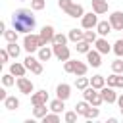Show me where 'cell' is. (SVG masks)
<instances>
[{
	"instance_id": "obj_33",
	"label": "cell",
	"mask_w": 123,
	"mask_h": 123,
	"mask_svg": "<svg viewBox=\"0 0 123 123\" xmlns=\"http://www.w3.org/2000/svg\"><path fill=\"white\" fill-rule=\"evenodd\" d=\"M88 50H90V42H88V40H81V42H77V52L86 54Z\"/></svg>"
},
{
	"instance_id": "obj_24",
	"label": "cell",
	"mask_w": 123,
	"mask_h": 123,
	"mask_svg": "<svg viewBox=\"0 0 123 123\" xmlns=\"http://www.w3.org/2000/svg\"><path fill=\"white\" fill-rule=\"evenodd\" d=\"M48 110H50V108H46V104H42V106H33V115H35L37 119H42V117L48 113Z\"/></svg>"
},
{
	"instance_id": "obj_23",
	"label": "cell",
	"mask_w": 123,
	"mask_h": 123,
	"mask_svg": "<svg viewBox=\"0 0 123 123\" xmlns=\"http://www.w3.org/2000/svg\"><path fill=\"white\" fill-rule=\"evenodd\" d=\"M63 102H65V100H62V98H58V96H56V100H52L48 108H50L52 111L60 113V111H63V108H65V106H63Z\"/></svg>"
},
{
	"instance_id": "obj_20",
	"label": "cell",
	"mask_w": 123,
	"mask_h": 123,
	"mask_svg": "<svg viewBox=\"0 0 123 123\" xmlns=\"http://www.w3.org/2000/svg\"><path fill=\"white\" fill-rule=\"evenodd\" d=\"M69 40L71 42H81V40H85V31H81V29H69Z\"/></svg>"
},
{
	"instance_id": "obj_40",
	"label": "cell",
	"mask_w": 123,
	"mask_h": 123,
	"mask_svg": "<svg viewBox=\"0 0 123 123\" xmlns=\"http://www.w3.org/2000/svg\"><path fill=\"white\" fill-rule=\"evenodd\" d=\"M77 115H79L77 111H65V115H63V119H65L67 123H75V121H77Z\"/></svg>"
},
{
	"instance_id": "obj_36",
	"label": "cell",
	"mask_w": 123,
	"mask_h": 123,
	"mask_svg": "<svg viewBox=\"0 0 123 123\" xmlns=\"http://www.w3.org/2000/svg\"><path fill=\"white\" fill-rule=\"evenodd\" d=\"M4 38H6L8 42H17V31H15V29H13V31H8V29H6Z\"/></svg>"
},
{
	"instance_id": "obj_25",
	"label": "cell",
	"mask_w": 123,
	"mask_h": 123,
	"mask_svg": "<svg viewBox=\"0 0 123 123\" xmlns=\"http://www.w3.org/2000/svg\"><path fill=\"white\" fill-rule=\"evenodd\" d=\"M90 85L100 90L102 86H106V77H104V75H94V77L90 79Z\"/></svg>"
},
{
	"instance_id": "obj_47",
	"label": "cell",
	"mask_w": 123,
	"mask_h": 123,
	"mask_svg": "<svg viewBox=\"0 0 123 123\" xmlns=\"http://www.w3.org/2000/svg\"><path fill=\"white\" fill-rule=\"evenodd\" d=\"M19 2H25V0H19Z\"/></svg>"
},
{
	"instance_id": "obj_4",
	"label": "cell",
	"mask_w": 123,
	"mask_h": 123,
	"mask_svg": "<svg viewBox=\"0 0 123 123\" xmlns=\"http://www.w3.org/2000/svg\"><path fill=\"white\" fill-rule=\"evenodd\" d=\"M83 96H85V100H88V102H90V106H102V102H104V98H102L100 90H98V88H94L92 85H90V86H86V88L83 90Z\"/></svg>"
},
{
	"instance_id": "obj_27",
	"label": "cell",
	"mask_w": 123,
	"mask_h": 123,
	"mask_svg": "<svg viewBox=\"0 0 123 123\" xmlns=\"http://www.w3.org/2000/svg\"><path fill=\"white\" fill-rule=\"evenodd\" d=\"M4 108H6V110H17V108H19V100H17L15 96H8V98L4 100Z\"/></svg>"
},
{
	"instance_id": "obj_30",
	"label": "cell",
	"mask_w": 123,
	"mask_h": 123,
	"mask_svg": "<svg viewBox=\"0 0 123 123\" xmlns=\"http://www.w3.org/2000/svg\"><path fill=\"white\" fill-rule=\"evenodd\" d=\"M98 38V31H92V29H86L85 31V40H88L90 44H94Z\"/></svg>"
},
{
	"instance_id": "obj_38",
	"label": "cell",
	"mask_w": 123,
	"mask_h": 123,
	"mask_svg": "<svg viewBox=\"0 0 123 123\" xmlns=\"http://www.w3.org/2000/svg\"><path fill=\"white\" fill-rule=\"evenodd\" d=\"M113 52L117 54V58H123V38L115 40V44H113Z\"/></svg>"
},
{
	"instance_id": "obj_32",
	"label": "cell",
	"mask_w": 123,
	"mask_h": 123,
	"mask_svg": "<svg viewBox=\"0 0 123 123\" xmlns=\"http://www.w3.org/2000/svg\"><path fill=\"white\" fill-rule=\"evenodd\" d=\"M98 115H100V110H98V106H90V108H88V111L85 113V117H86V119H96Z\"/></svg>"
},
{
	"instance_id": "obj_46",
	"label": "cell",
	"mask_w": 123,
	"mask_h": 123,
	"mask_svg": "<svg viewBox=\"0 0 123 123\" xmlns=\"http://www.w3.org/2000/svg\"><path fill=\"white\" fill-rule=\"evenodd\" d=\"M119 110H121V115H123V108H119Z\"/></svg>"
},
{
	"instance_id": "obj_2",
	"label": "cell",
	"mask_w": 123,
	"mask_h": 123,
	"mask_svg": "<svg viewBox=\"0 0 123 123\" xmlns=\"http://www.w3.org/2000/svg\"><path fill=\"white\" fill-rule=\"evenodd\" d=\"M63 69H65V73H73V75L79 77V75H86L88 65L83 63V62H79V60H67L63 63Z\"/></svg>"
},
{
	"instance_id": "obj_3",
	"label": "cell",
	"mask_w": 123,
	"mask_h": 123,
	"mask_svg": "<svg viewBox=\"0 0 123 123\" xmlns=\"http://www.w3.org/2000/svg\"><path fill=\"white\" fill-rule=\"evenodd\" d=\"M40 46H42V42H40V35H33V33H27V35H25V38H23V48H25L29 54L37 52Z\"/></svg>"
},
{
	"instance_id": "obj_21",
	"label": "cell",
	"mask_w": 123,
	"mask_h": 123,
	"mask_svg": "<svg viewBox=\"0 0 123 123\" xmlns=\"http://www.w3.org/2000/svg\"><path fill=\"white\" fill-rule=\"evenodd\" d=\"M52 56H54V50H52L50 46H40V48H38V60H40V62H48Z\"/></svg>"
},
{
	"instance_id": "obj_11",
	"label": "cell",
	"mask_w": 123,
	"mask_h": 123,
	"mask_svg": "<svg viewBox=\"0 0 123 123\" xmlns=\"http://www.w3.org/2000/svg\"><path fill=\"white\" fill-rule=\"evenodd\" d=\"M63 12H65L69 17H83V15H85L83 6H81V4H75V2H71V4H69L65 10H63Z\"/></svg>"
},
{
	"instance_id": "obj_48",
	"label": "cell",
	"mask_w": 123,
	"mask_h": 123,
	"mask_svg": "<svg viewBox=\"0 0 123 123\" xmlns=\"http://www.w3.org/2000/svg\"><path fill=\"white\" fill-rule=\"evenodd\" d=\"M121 33H123V31H121Z\"/></svg>"
},
{
	"instance_id": "obj_31",
	"label": "cell",
	"mask_w": 123,
	"mask_h": 123,
	"mask_svg": "<svg viewBox=\"0 0 123 123\" xmlns=\"http://www.w3.org/2000/svg\"><path fill=\"white\" fill-rule=\"evenodd\" d=\"M42 123H60V115H58L56 111H52V113H46V115L42 117Z\"/></svg>"
},
{
	"instance_id": "obj_22",
	"label": "cell",
	"mask_w": 123,
	"mask_h": 123,
	"mask_svg": "<svg viewBox=\"0 0 123 123\" xmlns=\"http://www.w3.org/2000/svg\"><path fill=\"white\" fill-rule=\"evenodd\" d=\"M25 71H27V67H25V63H12L10 65V73L12 75H15V77H23L25 75Z\"/></svg>"
},
{
	"instance_id": "obj_15",
	"label": "cell",
	"mask_w": 123,
	"mask_h": 123,
	"mask_svg": "<svg viewBox=\"0 0 123 123\" xmlns=\"http://www.w3.org/2000/svg\"><path fill=\"white\" fill-rule=\"evenodd\" d=\"M56 96L62 98V100H67V98L71 96V86H69L67 83H60V85L56 86Z\"/></svg>"
},
{
	"instance_id": "obj_39",
	"label": "cell",
	"mask_w": 123,
	"mask_h": 123,
	"mask_svg": "<svg viewBox=\"0 0 123 123\" xmlns=\"http://www.w3.org/2000/svg\"><path fill=\"white\" fill-rule=\"evenodd\" d=\"M13 83H15V79H13V75H12V73L2 75V85H4V86H12Z\"/></svg>"
},
{
	"instance_id": "obj_9",
	"label": "cell",
	"mask_w": 123,
	"mask_h": 123,
	"mask_svg": "<svg viewBox=\"0 0 123 123\" xmlns=\"http://www.w3.org/2000/svg\"><path fill=\"white\" fill-rule=\"evenodd\" d=\"M17 88H19V92H23V94H31V92L35 90V85H33L31 79H27V77L23 75V77H17Z\"/></svg>"
},
{
	"instance_id": "obj_45",
	"label": "cell",
	"mask_w": 123,
	"mask_h": 123,
	"mask_svg": "<svg viewBox=\"0 0 123 123\" xmlns=\"http://www.w3.org/2000/svg\"><path fill=\"white\" fill-rule=\"evenodd\" d=\"M0 33H2V35L6 33V23H0Z\"/></svg>"
},
{
	"instance_id": "obj_6",
	"label": "cell",
	"mask_w": 123,
	"mask_h": 123,
	"mask_svg": "<svg viewBox=\"0 0 123 123\" xmlns=\"http://www.w3.org/2000/svg\"><path fill=\"white\" fill-rule=\"evenodd\" d=\"M81 23H83V29H96L98 25V13L96 12H88L81 17Z\"/></svg>"
},
{
	"instance_id": "obj_42",
	"label": "cell",
	"mask_w": 123,
	"mask_h": 123,
	"mask_svg": "<svg viewBox=\"0 0 123 123\" xmlns=\"http://www.w3.org/2000/svg\"><path fill=\"white\" fill-rule=\"evenodd\" d=\"M69 4H71V0H58V6H60L62 10H65Z\"/></svg>"
},
{
	"instance_id": "obj_14",
	"label": "cell",
	"mask_w": 123,
	"mask_h": 123,
	"mask_svg": "<svg viewBox=\"0 0 123 123\" xmlns=\"http://www.w3.org/2000/svg\"><path fill=\"white\" fill-rule=\"evenodd\" d=\"M110 23L113 31H123V12H113L110 15Z\"/></svg>"
},
{
	"instance_id": "obj_41",
	"label": "cell",
	"mask_w": 123,
	"mask_h": 123,
	"mask_svg": "<svg viewBox=\"0 0 123 123\" xmlns=\"http://www.w3.org/2000/svg\"><path fill=\"white\" fill-rule=\"evenodd\" d=\"M10 58H12V56H10V52H8L6 48H4V50H0V63H6Z\"/></svg>"
},
{
	"instance_id": "obj_19",
	"label": "cell",
	"mask_w": 123,
	"mask_h": 123,
	"mask_svg": "<svg viewBox=\"0 0 123 123\" xmlns=\"http://www.w3.org/2000/svg\"><path fill=\"white\" fill-rule=\"evenodd\" d=\"M106 83L110 85V86H119V88H123V75L121 73H111L108 79H106Z\"/></svg>"
},
{
	"instance_id": "obj_13",
	"label": "cell",
	"mask_w": 123,
	"mask_h": 123,
	"mask_svg": "<svg viewBox=\"0 0 123 123\" xmlns=\"http://www.w3.org/2000/svg\"><path fill=\"white\" fill-rule=\"evenodd\" d=\"M48 102V92L46 90H38V92H33L31 94V104L33 106H42Z\"/></svg>"
},
{
	"instance_id": "obj_16",
	"label": "cell",
	"mask_w": 123,
	"mask_h": 123,
	"mask_svg": "<svg viewBox=\"0 0 123 123\" xmlns=\"http://www.w3.org/2000/svg\"><path fill=\"white\" fill-rule=\"evenodd\" d=\"M96 31H98V35H100V37H108V35L113 31V27H111L110 19H108V21H98V25H96Z\"/></svg>"
},
{
	"instance_id": "obj_34",
	"label": "cell",
	"mask_w": 123,
	"mask_h": 123,
	"mask_svg": "<svg viewBox=\"0 0 123 123\" xmlns=\"http://www.w3.org/2000/svg\"><path fill=\"white\" fill-rule=\"evenodd\" d=\"M111 71L113 73H123V60L117 58L115 62H111Z\"/></svg>"
},
{
	"instance_id": "obj_12",
	"label": "cell",
	"mask_w": 123,
	"mask_h": 123,
	"mask_svg": "<svg viewBox=\"0 0 123 123\" xmlns=\"http://www.w3.org/2000/svg\"><path fill=\"white\" fill-rule=\"evenodd\" d=\"M86 62H88V65H92V67H100V63H102V54H100L98 50H88V52H86Z\"/></svg>"
},
{
	"instance_id": "obj_10",
	"label": "cell",
	"mask_w": 123,
	"mask_h": 123,
	"mask_svg": "<svg viewBox=\"0 0 123 123\" xmlns=\"http://www.w3.org/2000/svg\"><path fill=\"white\" fill-rule=\"evenodd\" d=\"M100 94H102V98H104V102H108V104H113V102H117V94H115V90H113V86H102L100 88Z\"/></svg>"
},
{
	"instance_id": "obj_18",
	"label": "cell",
	"mask_w": 123,
	"mask_h": 123,
	"mask_svg": "<svg viewBox=\"0 0 123 123\" xmlns=\"http://www.w3.org/2000/svg\"><path fill=\"white\" fill-rule=\"evenodd\" d=\"M92 2V12H96L98 15L108 12V0H90Z\"/></svg>"
},
{
	"instance_id": "obj_17",
	"label": "cell",
	"mask_w": 123,
	"mask_h": 123,
	"mask_svg": "<svg viewBox=\"0 0 123 123\" xmlns=\"http://www.w3.org/2000/svg\"><path fill=\"white\" fill-rule=\"evenodd\" d=\"M94 46H96V50L100 52V54H110V50H111V46H110V42L104 38V37H100V38H96V42H94Z\"/></svg>"
},
{
	"instance_id": "obj_5",
	"label": "cell",
	"mask_w": 123,
	"mask_h": 123,
	"mask_svg": "<svg viewBox=\"0 0 123 123\" xmlns=\"http://www.w3.org/2000/svg\"><path fill=\"white\" fill-rule=\"evenodd\" d=\"M23 62H25V67H27L29 71H33L35 75H40V73H42V62H40L38 58H33V56L29 54Z\"/></svg>"
},
{
	"instance_id": "obj_29",
	"label": "cell",
	"mask_w": 123,
	"mask_h": 123,
	"mask_svg": "<svg viewBox=\"0 0 123 123\" xmlns=\"http://www.w3.org/2000/svg\"><path fill=\"white\" fill-rule=\"evenodd\" d=\"M6 50L10 52V56H12V58H17V56H19V52H21V48L17 46V42H8Z\"/></svg>"
},
{
	"instance_id": "obj_7",
	"label": "cell",
	"mask_w": 123,
	"mask_h": 123,
	"mask_svg": "<svg viewBox=\"0 0 123 123\" xmlns=\"http://www.w3.org/2000/svg\"><path fill=\"white\" fill-rule=\"evenodd\" d=\"M38 35H40V42H42V46H46V44H50V42L54 40V35H56V33H54V27H52V25H44V27L40 29Z\"/></svg>"
},
{
	"instance_id": "obj_43",
	"label": "cell",
	"mask_w": 123,
	"mask_h": 123,
	"mask_svg": "<svg viewBox=\"0 0 123 123\" xmlns=\"http://www.w3.org/2000/svg\"><path fill=\"white\" fill-rule=\"evenodd\" d=\"M6 98H8V94H6V90H4V88H0V100L4 102Z\"/></svg>"
},
{
	"instance_id": "obj_37",
	"label": "cell",
	"mask_w": 123,
	"mask_h": 123,
	"mask_svg": "<svg viewBox=\"0 0 123 123\" xmlns=\"http://www.w3.org/2000/svg\"><path fill=\"white\" fill-rule=\"evenodd\" d=\"M67 40H69V37H65V35H62V33H56V35H54L52 44H65Z\"/></svg>"
},
{
	"instance_id": "obj_26",
	"label": "cell",
	"mask_w": 123,
	"mask_h": 123,
	"mask_svg": "<svg viewBox=\"0 0 123 123\" xmlns=\"http://www.w3.org/2000/svg\"><path fill=\"white\" fill-rule=\"evenodd\" d=\"M75 86H77L79 90H85L86 86H90V79H88V77H85V75H79V77H77V81H75Z\"/></svg>"
},
{
	"instance_id": "obj_35",
	"label": "cell",
	"mask_w": 123,
	"mask_h": 123,
	"mask_svg": "<svg viewBox=\"0 0 123 123\" xmlns=\"http://www.w3.org/2000/svg\"><path fill=\"white\" fill-rule=\"evenodd\" d=\"M44 6H46V0H31V10H35V12L44 10Z\"/></svg>"
},
{
	"instance_id": "obj_1",
	"label": "cell",
	"mask_w": 123,
	"mask_h": 123,
	"mask_svg": "<svg viewBox=\"0 0 123 123\" xmlns=\"http://www.w3.org/2000/svg\"><path fill=\"white\" fill-rule=\"evenodd\" d=\"M12 25H13V29H15L17 33L27 35V33H31V31L35 29L37 19H35V15H33L31 10L19 8V10H15V12L12 13Z\"/></svg>"
},
{
	"instance_id": "obj_44",
	"label": "cell",
	"mask_w": 123,
	"mask_h": 123,
	"mask_svg": "<svg viewBox=\"0 0 123 123\" xmlns=\"http://www.w3.org/2000/svg\"><path fill=\"white\" fill-rule=\"evenodd\" d=\"M117 106H119V108H123V94H121V96H117Z\"/></svg>"
},
{
	"instance_id": "obj_28",
	"label": "cell",
	"mask_w": 123,
	"mask_h": 123,
	"mask_svg": "<svg viewBox=\"0 0 123 123\" xmlns=\"http://www.w3.org/2000/svg\"><path fill=\"white\" fill-rule=\"evenodd\" d=\"M88 108H90V102H88V100H83V102H77V104H75V111H77L79 115H85V113L88 111Z\"/></svg>"
},
{
	"instance_id": "obj_8",
	"label": "cell",
	"mask_w": 123,
	"mask_h": 123,
	"mask_svg": "<svg viewBox=\"0 0 123 123\" xmlns=\"http://www.w3.org/2000/svg\"><path fill=\"white\" fill-rule=\"evenodd\" d=\"M52 50H54V56H56L60 62H67L69 56H71V52H69V48H67L65 44H54Z\"/></svg>"
}]
</instances>
